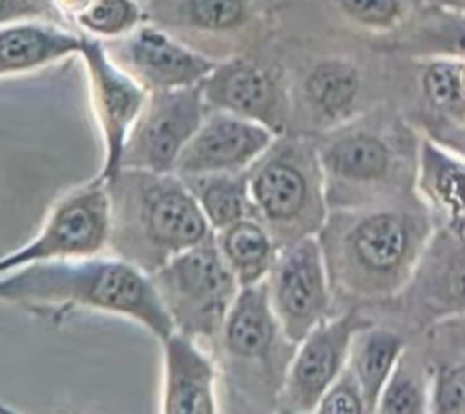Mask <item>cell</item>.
Listing matches in <instances>:
<instances>
[{"label":"cell","mask_w":465,"mask_h":414,"mask_svg":"<svg viewBox=\"0 0 465 414\" xmlns=\"http://www.w3.org/2000/svg\"><path fill=\"white\" fill-rule=\"evenodd\" d=\"M0 301L18 303L54 320L74 309L118 314L142 323L160 341L174 330L151 276L120 256L53 260L18 267L0 274Z\"/></svg>","instance_id":"1"},{"label":"cell","mask_w":465,"mask_h":414,"mask_svg":"<svg viewBox=\"0 0 465 414\" xmlns=\"http://www.w3.org/2000/svg\"><path fill=\"white\" fill-rule=\"evenodd\" d=\"M430 234V222L420 212L338 209L318 231L331 289L360 298L401 292Z\"/></svg>","instance_id":"2"},{"label":"cell","mask_w":465,"mask_h":414,"mask_svg":"<svg viewBox=\"0 0 465 414\" xmlns=\"http://www.w3.org/2000/svg\"><path fill=\"white\" fill-rule=\"evenodd\" d=\"M105 187L111 203L109 247L147 274L214 234L196 198L174 172L122 167Z\"/></svg>","instance_id":"3"},{"label":"cell","mask_w":465,"mask_h":414,"mask_svg":"<svg viewBox=\"0 0 465 414\" xmlns=\"http://www.w3.org/2000/svg\"><path fill=\"white\" fill-rule=\"evenodd\" d=\"M252 214L278 247L316 234L327 218L323 172L316 145L276 138L247 169Z\"/></svg>","instance_id":"4"},{"label":"cell","mask_w":465,"mask_h":414,"mask_svg":"<svg viewBox=\"0 0 465 414\" xmlns=\"http://www.w3.org/2000/svg\"><path fill=\"white\" fill-rule=\"evenodd\" d=\"M225 381L240 405H276L294 352L271 307L267 281L242 287L214 341Z\"/></svg>","instance_id":"5"},{"label":"cell","mask_w":465,"mask_h":414,"mask_svg":"<svg viewBox=\"0 0 465 414\" xmlns=\"http://www.w3.org/2000/svg\"><path fill=\"white\" fill-rule=\"evenodd\" d=\"M174 330L214 345L240 285L222 258L214 234L149 274Z\"/></svg>","instance_id":"6"},{"label":"cell","mask_w":465,"mask_h":414,"mask_svg":"<svg viewBox=\"0 0 465 414\" xmlns=\"http://www.w3.org/2000/svg\"><path fill=\"white\" fill-rule=\"evenodd\" d=\"M109 192L94 178L60 198L31 242L0 258V274L36 261L96 256L109 245Z\"/></svg>","instance_id":"7"},{"label":"cell","mask_w":465,"mask_h":414,"mask_svg":"<svg viewBox=\"0 0 465 414\" xmlns=\"http://www.w3.org/2000/svg\"><path fill=\"white\" fill-rule=\"evenodd\" d=\"M265 281L271 307L291 343L296 345L331 316L332 289L318 232L280 247Z\"/></svg>","instance_id":"8"},{"label":"cell","mask_w":465,"mask_h":414,"mask_svg":"<svg viewBox=\"0 0 465 414\" xmlns=\"http://www.w3.org/2000/svg\"><path fill=\"white\" fill-rule=\"evenodd\" d=\"M207 113L200 85L151 91L125 140L120 169L173 172Z\"/></svg>","instance_id":"9"},{"label":"cell","mask_w":465,"mask_h":414,"mask_svg":"<svg viewBox=\"0 0 465 414\" xmlns=\"http://www.w3.org/2000/svg\"><path fill=\"white\" fill-rule=\"evenodd\" d=\"M369 325L371 320L349 309L312 327L294 347L276 405L285 412H314L323 392L347 365L354 334Z\"/></svg>","instance_id":"10"},{"label":"cell","mask_w":465,"mask_h":414,"mask_svg":"<svg viewBox=\"0 0 465 414\" xmlns=\"http://www.w3.org/2000/svg\"><path fill=\"white\" fill-rule=\"evenodd\" d=\"M80 56L87 69L94 114L104 140V163L96 178L107 182L120 171L125 140L149 98V91L111 58L98 38L82 34Z\"/></svg>","instance_id":"11"},{"label":"cell","mask_w":465,"mask_h":414,"mask_svg":"<svg viewBox=\"0 0 465 414\" xmlns=\"http://www.w3.org/2000/svg\"><path fill=\"white\" fill-rule=\"evenodd\" d=\"M278 138V134L247 118L209 111L180 153L174 174L180 178L209 172L247 171Z\"/></svg>","instance_id":"12"},{"label":"cell","mask_w":465,"mask_h":414,"mask_svg":"<svg viewBox=\"0 0 465 414\" xmlns=\"http://www.w3.org/2000/svg\"><path fill=\"white\" fill-rule=\"evenodd\" d=\"M107 51L149 93L200 85L218 64L153 25H138Z\"/></svg>","instance_id":"13"},{"label":"cell","mask_w":465,"mask_h":414,"mask_svg":"<svg viewBox=\"0 0 465 414\" xmlns=\"http://www.w3.org/2000/svg\"><path fill=\"white\" fill-rule=\"evenodd\" d=\"M401 292L423 321L465 312V238L447 225L432 231Z\"/></svg>","instance_id":"14"},{"label":"cell","mask_w":465,"mask_h":414,"mask_svg":"<svg viewBox=\"0 0 465 414\" xmlns=\"http://www.w3.org/2000/svg\"><path fill=\"white\" fill-rule=\"evenodd\" d=\"M209 111L258 122L276 134L285 125V98L276 76L249 58L218 62L200 84Z\"/></svg>","instance_id":"15"},{"label":"cell","mask_w":465,"mask_h":414,"mask_svg":"<svg viewBox=\"0 0 465 414\" xmlns=\"http://www.w3.org/2000/svg\"><path fill=\"white\" fill-rule=\"evenodd\" d=\"M327 207L341 189H372L387 183L398 167L389 140L369 129L340 133L316 147Z\"/></svg>","instance_id":"16"},{"label":"cell","mask_w":465,"mask_h":414,"mask_svg":"<svg viewBox=\"0 0 465 414\" xmlns=\"http://www.w3.org/2000/svg\"><path fill=\"white\" fill-rule=\"evenodd\" d=\"M163 345L162 412L213 414L218 410V363L198 340L173 330Z\"/></svg>","instance_id":"17"},{"label":"cell","mask_w":465,"mask_h":414,"mask_svg":"<svg viewBox=\"0 0 465 414\" xmlns=\"http://www.w3.org/2000/svg\"><path fill=\"white\" fill-rule=\"evenodd\" d=\"M80 49L82 34L53 24L25 20L0 24V78L40 69L80 54Z\"/></svg>","instance_id":"18"},{"label":"cell","mask_w":465,"mask_h":414,"mask_svg":"<svg viewBox=\"0 0 465 414\" xmlns=\"http://www.w3.org/2000/svg\"><path fill=\"white\" fill-rule=\"evenodd\" d=\"M416 185L420 196L452 225L465 218V158L423 138L418 145Z\"/></svg>","instance_id":"19"},{"label":"cell","mask_w":465,"mask_h":414,"mask_svg":"<svg viewBox=\"0 0 465 414\" xmlns=\"http://www.w3.org/2000/svg\"><path fill=\"white\" fill-rule=\"evenodd\" d=\"M214 242L240 287L265 281L280 249L256 216H245L216 231Z\"/></svg>","instance_id":"20"},{"label":"cell","mask_w":465,"mask_h":414,"mask_svg":"<svg viewBox=\"0 0 465 414\" xmlns=\"http://www.w3.org/2000/svg\"><path fill=\"white\" fill-rule=\"evenodd\" d=\"M403 350L405 343L400 334L374 327V323L354 334L347 365L360 383L367 412H376L383 385Z\"/></svg>","instance_id":"21"},{"label":"cell","mask_w":465,"mask_h":414,"mask_svg":"<svg viewBox=\"0 0 465 414\" xmlns=\"http://www.w3.org/2000/svg\"><path fill=\"white\" fill-rule=\"evenodd\" d=\"M196 198L211 229L222 231L234 222L254 216L243 172H209L182 178Z\"/></svg>","instance_id":"22"},{"label":"cell","mask_w":465,"mask_h":414,"mask_svg":"<svg viewBox=\"0 0 465 414\" xmlns=\"http://www.w3.org/2000/svg\"><path fill=\"white\" fill-rule=\"evenodd\" d=\"M360 73L345 60L316 64L303 82V94L312 113L331 123L345 118L360 93Z\"/></svg>","instance_id":"23"},{"label":"cell","mask_w":465,"mask_h":414,"mask_svg":"<svg viewBox=\"0 0 465 414\" xmlns=\"http://www.w3.org/2000/svg\"><path fill=\"white\" fill-rule=\"evenodd\" d=\"M420 84L423 98L440 118L465 127V56L443 54L427 60Z\"/></svg>","instance_id":"24"},{"label":"cell","mask_w":465,"mask_h":414,"mask_svg":"<svg viewBox=\"0 0 465 414\" xmlns=\"http://www.w3.org/2000/svg\"><path fill=\"white\" fill-rule=\"evenodd\" d=\"M430 380L427 381L421 367H416L407 352L400 356L383 390L378 398L380 414H423L429 410Z\"/></svg>","instance_id":"25"},{"label":"cell","mask_w":465,"mask_h":414,"mask_svg":"<svg viewBox=\"0 0 465 414\" xmlns=\"http://www.w3.org/2000/svg\"><path fill=\"white\" fill-rule=\"evenodd\" d=\"M74 18L94 38H120L140 25L142 9L136 0H91Z\"/></svg>","instance_id":"26"},{"label":"cell","mask_w":465,"mask_h":414,"mask_svg":"<svg viewBox=\"0 0 465 414\" xmlns=\"http://www.w3.org/2000/svg\"><path fill=\"white\" fill-rule=\"evenodd\" d=\"M183 20L205 33H227L242 27L251 16V0H185Z\"/></svg>","instance_id":"27"},{"label":"cell","mask_w":465,"mask_h":414,"mask_svg":"<svg viewBox=\"0 0 465 414\" xmlns=\"http://www.w3.org/2000/svg\"><path fill=\"white\" fill-rule=\"evenodd\" d=\"M429 410L465 414V361L443 365L430 376Z\"/></svg>","instance_id":"28"},{"label":"cell","mask_w":465,"mask_h":414,"mask_svg":"<svg viewBox=\"0 0 465 414\" xmlns=\"http://www.w3.org/2000/svg\"><path fill=\"white\" fill-rule=\"evenodd\" d=\"M336 4L351 22L372 31H389L405 15V0H336Z\"/></svg>","instance_id":"29"},{"label":"cell","mask_w":465,"mask_h":414,"mask_svg":"<svg viewBox=\"0 0 465 414\" xmlns=\"http://www.w3.org/2000/svg\"><path fill=\"white\" fill-rule=\"evenodd\" d=\"M314 412L320 414H363L367 412L360 383L349 365L338 374L331 387L323 392Z\"/></svg>","instance_id":"30"},{"label":"cell","mask_w":465,"mask_h":414,"mask_svg":"<svg viewBox=\"0 0 465 414\" xmlns=\"http://www.w3.org/2000/svg\"><path fill=\"white\" fill-rule=\"evenodd\" d=\"M40 9L36 0H0V24L31 18L38 15Z\"/></svg>","instance_id":"31"},{"label":"cell","mask_w":465,"mask_h":414,"mask_svg":"<svg viewBox=\"0 0 465 414\" xmlns=\"http://www.w3.org/2000/svg\"><path fill=\"white\" fill-rule=\"evenodd\" d=\"M452 51L449 54H456V56H465V20H460L454 25V36L450 40Z\"/></svg>","instance_id":"32"},{"label":"cell","mask_w":465,"mask_h":414,"mask_svg":"<svg viewBox=\"0 0 465 414\" xmlns=\"http://www.w3.org/2000/svg\"><path fill=\"white\" fill-rule=\"evenodd\" d=\"M64 13L76 16L80 11H84L91 0H56Z\"/></svg>","instance_id":"33"},{"label":"cell","mask_w":465,"mask_h":414,"mask_svg":"<svg viewBox=\"0 0 465 414\" xmlns=\"http://www.w3.org/2000/svg\"><path fill=\"white\" fill-rule=\"evenodd\" d=\"M447 7L454 9V11H460V13H465V0H441Z\"/></svg>","instance_id":"34"},{"label":"cell","mask_w":465,"mask_h":414,"mask_svg":"<svg viewBox=\"0 0 465 414\" xmlns=\"http://www.w3.org/2000/svg\"><path fill=\"white\" fill-rule=\"evenodd\" d=\"M447 227L454 229L458 234H461V236L465 238V218H461L460 222H456V223H452V225H447Z\"/></svg>","instance_id":"35"}]
</instances>
